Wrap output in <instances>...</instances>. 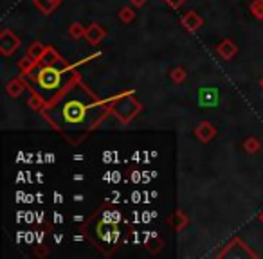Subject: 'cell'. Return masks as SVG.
<instances>
[{
  "mask_svg": "<svg viewBox=\"0 0 263 259\" xmlns=\"http://www.w3.org/2000/svg\"><path fill=\"white\" fill-rule=\"evenodd\" d=\"M85 112V104L79 103V101H69L63 106V117L67 119V122H81Z\"/></svg>",
  "mask_w": 263,
  "mask_h": 259,
  "instance_id": "8992f818",
  "label": "cell"
},
{
  "mask_svg": "<svg viewBox=\"0 0 263 259\" xmlns=\"http://www.w3.org/2000/svg\"><path fill=\"white\" fill-rule=\"evenodd\" d=\"M186 76H188V74H186V70L182 69V67H175V69L169 72V78H171L173 83H182L186 79Z\"/></svg>",
  "mask_w": 263,
  "mask_h": 259,
  "instance_id": "7402d4cb",
  "label": "cell"
},
{
  "mask_svg": "<svg viewBox=\"0 0 263 259\" xmlns=\"http://www.w3.org/2000/svg\"><path fill=\"white\" fill-rule=\"evenodd\" d=\"M52 2H54V4H58V6L61 4V0H52Z\"/></svg>",
  "mask_w": 263,
  "mask_h": 259,
  "instance_id": "4316f807",
  "label": "cell"
},
{
  "mask_svg": "<svg viewBox=\"0 0 263 259\" xmlns=\"http://www.w3.org/2000/svg\"><path fill=\"white\" fill-rule=\"evenodd\" d=\"M164 2H166V4H168L171 9H179V8H182V6H184L186 0H164Z\"/></svg>",
  "mask_w": 263,
  "mask_h": 259,
  "instance_id": "603a6c76",
  "label": "cell"
},
{
  "mask_svg": "<svg viewBox=\"0 0 263 259\" xmlns=\"http://www.w3.org/2000/svg\"><path fill=\"white\" fill-rule=\"evenodd\" d=\"M22 42L17 35H15L11 29H6L2 31V35H0V52H2V56H13L15 52L20 49Z\"/></svg>",
  "mask_w": 263,
  "mask_h": 259,
  "instance_id": "3957f363",
  "label": "cell"
},
{
  "mask_svg": "<svg viewBox=\"0 0 263 259\" xmlns=\"http://www.w3.org/2000/svg\"><path fill=\"white\" fill-rule=\"evenodd\" d=\"M85 33H86V27H83V24H79V22L70 24V27H69V36L70 38L81 40V38H85Z\"/></svg>",
  "mask_w": 263,
  "mask_h": 259,
  "instance_id": "e0dca14e",
  "label": "cell"
},
{
  "mask_svg": "<svg viewBox=\"0 0 263 259\" xmlns=\"http://www.w3.org/2000/svg\"><path fill=\"white\" fill-rule=\"evenodd\" d=\"M220 103V90L216 86H200L199 104L202 108H216Z\"/></svg>",
  "mask_w": 263,
  "mask_h": 259,
  "instance_id": "277c9868",
  "label": "cell"
},
{
  "mask_svg": "<svg viewBox=\"0 0 263 259\" xmlns=\"http://www.w3.org/2000/svg\"><path fill=\"white\" fill-rule=\"evenodd\" d=\"M74 180H83V175H74Z\"/></svg>",
  "mask_w": 263,
  "mask_h": 259,
  "instance_id": "d4e9b609",
  "label": "cell"
},
{
  "mask_svg": "<svg viewBox=\"0 0 263 259\" xmlns=\"http://www.w3.org/2000/svg\"><path fill=\"white\" fill-rule=\"evenodd\" d=\"M216 52H218V56H220L222 60L229 61V60H233V58L238 54V45L231 38H224L220 43H218Z\"/></svg>",
  "mask_w": 263,
  "mask_h": 259,
  "instance_id": "30bf717a",
  "label": "cell"
},
{
  "mask_svg": "<svg viewBox=\"0 0 263 259\" xmlns=\"http://www.w3.org/2000/svg\"><path fill=\"white\" fill-rule=\"evenodd\" d=\"M195 137L199 139L202 144L211 143L213 139L216 137V128L209 121H202L197 128H195Z\"/></svg>",
  "mask_w": 263,
  "mask_h": 259,
  "instance_id": "52a82bcc",
  "label": "cell"
},
{
  "mask_svg": "<svg viewBox=\"0 0 263 259\" xmlns=\"http://www.w3.org/2000/svg\"><path fill=\"white\" fill-rule=\"evenodd\" d=\"M119 20L123 22V24H132V22L135 20V11L130 6H125V8H121L119 9Z\"/></svg>",
  "mask_w": 263,
  "mask_h": 259,
  "instance_id": "d6986e66",
  "label": "cell"
},
{
  "mask_svg": "<svg viewBox=\"0 0 263 259\" xmlns=\"http://www.w3.org/2000/svg\"><path fill=\"white\" fill-rule=\"evenodd\" d=\"M130 2H132V4H134L135 8H142V6L146 4L148 0H130Z\"/></svg>",
  "mask_w": 263,
  "mask_h": 259,
  "instance_id": "cb8c5ba5",
  "label": "cell"
},
{
  "mask_svg": "<svg viewBox=\"0 0 263 259\" xmlns=\"http://www.w3.org/2000/svg\"><path fill=\"white\" fill-rule=\"evenodd\" d=\"M188 223H190V218H188V216H186L181 209H177L175 214H173L171 218L168 220V225H171L175 230H182Z\"/></svg>",
  "mask_w": 263,
  "mask_h": 259,
  "instance_id": "7c38bea8",
  "label": "cell"
},
{
  "mask_svg": "<svg viewBox=\"0 0 263 259\" xmlns=\"http://www.w3.org/2000/svg\"><path fill=\"white\" fill-rule=\"evenodd\" d=\"M218 257L224 259V257H258L256 252H252L245 243L240 239V237H233L231 243L224 246V250L218 254Z\"/></svg>",
  "mask_w": 263,
  "mask_h": 259,
  "instance_id": "6da1fadb",
  "label": "cell"
},
{
  "mask_svg": "<svg viewBox=\"0 0 263 259\" xmlns=\"http://www.w3.org/2000/svg\"><path fill=\"white\" fill-rule=\"evenodd\" d=\"M26 88H27V83L26 79H24V76L11 79V81L6 85V92H8V95H11V97H18Z\"/></svg>",
  "mask_w": 263,
  "mask_h": 259,
  "instance_id": "8fae6325",
  "label": "cell"
},
{
  "mask_svg": "<svg viewBox=\"0 0 263 259\" xmlns=\"http://www.w3.org/2000/svg\"><path fill=\"white\" fill-rule=\"evenodd\" d=\"M61 60V56L58 54L56 51L52 47H49L47 45V49H45V54H43V58H42V63L43 65H54V63H58V61Z\"/></svg>",
  "mask_w": 263,
  "mask_h": 259,
  "instance_id": "ac0fdd59",
  "label": "cell"
},
{
  "mask_svg": "<svg viewBox=\"0 0 263 259\" xmlns=\"http://www.w3.org/2000/svg\"><path fill=\"white\" fill-rule=\"evenodd\" d=\"M259 85H261V86H263V78H261V79H259Z\"/></svg>",
  "mask_w": 263,
  "mask_h": 259,
  "instance_id": "83f0119b",
  "label": "cell"
},
{
  "mask_svg": "<svg viewBox=\"0 0 263 259\" xmlns=\"http://www.w3.org/2000/svg\"><path fill=\"white\" fill-rule=\"evenodd\" d=\"M33 4H35L36 9H38L40 13H43V15H51L54 9L60 8V6L54 4L52 0H33Z\"/></svg>",
  "mask_w": 263,
  "mask_h": 259,
  "instance_id": "2e32d148",
  "label": "cell"
},
{
  "mask_svg": "<svg viewBox=\"0 0 263 259\" xmlns=\"http://www.w3.org/2000/svg\"><path fill=\"white\" fill-rule=\"evenodd\" d=\"M259 221H261V223H263V211L259 212Z\"/></svg>",
  "mask_w": 263,
  "mask_h": 259,
  "instance_id": "484cf974",
  "label": "cell"
},
{
  "mask_svg": "<svg viewBox=\"0 0 263 259\" xmlns=\"http://www.w3.org/2000/svg\"><path fill=\"white\" fill-rule=\"evenodd\" d=\"M181 24L184 26V29H188L190 33H195V31H199L200 27L204 26V18L200 17L197 11H188L181 17Z\"/></svg>",
  "mask_w": 263,
  "mask_h": 259,
  "instance_id": "ba28073f",
  "label": "cell"
},
{
  "mask_svg": "<svg viewBox=\"0 0 263 259\" xmlns=\"http://www.w3.org/2000/svg\"><path fill=\"white\" fill-rule=\"evenodd\" d=\"M85 38H86V42L91 43V45H98V43H101L105 38H107V31H105L103 26H100V24L92 22L91 26L86 27Z\"/></svg>",
  "mask_w": 263,
  "mask_h": 259,
  "instance_id": "9c48e42d",
  "label": "cell"
},
{
  "mask_svg": "<svg viewBox=\"0 0 263 259\" xmlns=\"http://www.w3.org/2000/svg\"><path fill=\"white\" fill-rule=\"evenodd\" d=\"M27 106H29L31 110H40V108L43 106V99L35 90H29V95H27Z\"/></svg>",
  "mask_w": 263,
  "mask_h": 259,
  "instance_id": "ffe728a7",
  "label": "cell"
},
{
  "mask_svg": "<svg viewBox=\"0 0 263 259\" xmlns=\"http://www.w3.org/2000/svg\"><path fill=\"white\" fill-rule=\"evenodd\" d=\"M249 11L256 20H263V0H252L249 6Z\"/></svg>",
  "mask_w": 263,
  "mask_h": 259,
  "instance_id": "44dd1931",
  "label": "cell"
},
{
  "mask_svg": "<svg viewBox=\"0 0 263 259\" xmlns=\"http://www.w3.org/2000/svg\"><path fill=\"white\" fill-rule=\"evenodd\" d=\"M114 112H116V115L121 119L123 122H128L132 117L135 115V113L139 112V104L137 101L134 99H121L119 103L116 104V108H114Z\"/></svg>",
  "mask_w": 263,
  "mask_h": 259,
  "instance_id": "5b68a950",
  "label": "cell"
},
{
  "mask_svg": "<svg viewBox=\"0 0 263 259\" xmlns=\"http://www.w3.org/2000/svg\"><path fill=\"white\" fill-rule=\"evenodd\" d=\"M36 81L45 90H54L60 85V70L54 69L52 65H43L36 76Z\"/></svg>",
  "mask_w": 263,
  "mask_h": 259,
  "instance_id": "7a4b0ae2",
  "label": "cell"
},
{
  "mask_svg": "<svg viewBox=\"0 0 263 259\" xmlns=\"http://www.w3.org/2000/svg\"><path fill=\"white\" fill-rule=\"evenodd\" d=\"M242 148L245 153H249V155H256V153L261 150V141L256 139L254 135H250V137H247L242 143Z\"/></svg>",
  "mask_w": 263,
  "mask_h": 259,
  "instance_id": "5bb4252c",
  "label": "cell"
},
{
  "mask_svg": "<svg viewBox=\"0 0 263 259\" xmlns=\"http://www.w3.org/2000/svg\"><path fill=\"white\" fill-rule=\"evenodd\" d=\"M45 49H47V45H43L42 42L31 43L29 49H27V56H29L31 60H35L36 63H40L42 58H43V54H45Z\"/></svg>",
  "mask_w": 263,
  "mask_h": 259,
  "instance_id": "4fadbf2b",
  "label": "cell"
},
{
  "mask_svg": "<svg viewBox=\"0 0 263 259\" xmlns=\"http://www.w3.org/2000/svg\"><path fill=\"white\" fill-rule=\"evenodd\" d=\"M36 65H38V63H36L35 60H31L27 54L24 58H20V60H18V70H20V76H24V78H26V76H29V72L35 69Z\"/></svg>",
  "mask_w": 263,
  "mask_h": 259,
  "instance_id": "9a60e30c",
  "label": "cell"
}]
</instances>
